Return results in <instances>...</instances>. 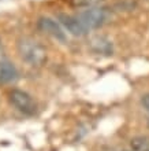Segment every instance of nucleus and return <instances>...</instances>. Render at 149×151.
<instances>
[{"mask_svg":"<svg viewBox=\"0 0 149 151\" xmlns=\"http://www.w3.org/2000/svg\"><path fill=\"white\" fill-rule=\"evenodd\" d=\"M16 51L21 59L33 68L43 66L48 59V52L38 40L30 36H22L16 40Z\"/></svg>","mask_w":149,"mask_h":151,"instance_id":"nucleus-1","label":"nucleus"},{"mask_svg":"<svg viewBox=\"0 0 149 151\" xmlns=\"http://www.w3.org/2000/svg\"><path fill=\"white\" fill-rule=\"evenodd\" d=\"M78 19L82 22V25L86 28V30H92V29H98L100 26L107 22L110 12L104 6H90V7H85L82 11L79 12Z\"/></svg>","mask_w":149,"mask_h":151,"instance_id":"nucleus-2","label":"nucleus"},{"mask_svg":"<svg viewBox=\"0 0 149 151\" xmlns=\"http://www.w3.org/2000/svg\"><path fill=\"white\" fill-rule=\"evenodd\" d=\"M8 100L18 111L25 115H34L37 111V103L33 96L22 89H12L8 93Z\"/></svg>","mask_w":149,"mask_h":151,"instance_id":"nucleus-3","label":"nucleus"},{"mask_svg":"<svg viewBox=\"0 0 149 151\" xmlns=\"http://www.w3.org/2000/svg\"><path fill=\"white\" fill-rule=\"evenodd\" d=\"M37 28L47 36H51L52 39L58 40L60 43H66L67 41V35L64 32L63 26L56 22L55 19H52L49 17H41L37 21Z\"/></svg>","mask_w":149,"mask_h":151,"instance_id":"nucleus-4","label":"nucleus"},{"mask_svg":"<svg viewBox=\"0 0 149 151\" xmlns=\"http://www.w3.org/2000/svg\"><path fill=\"white\" fill-rule=\"evenodd\" d=\"M58 21L63 26L64 30L73 35V36H85L88 33L86 28L82 25V22L78 19L77 15H70V14H59L58 15Z\"/></svg>","mask_w":149,"mask_h":151,"instance_id":"nucleus-5","label":"nucleus"},{"mask_svg":"<svg viewBox=\"0 0 149 151\" xmlns=\"http://www.w3.org/2000/svg\"><path fill=\"white\" fill-rule=\"evenodd\" d=\"M19 77L15 65L7 59H0V84H12Z\"/></svg>","mask_w":149,"mask_h":151,"instance_id":"nucleus-6","label":"nucleus"},{"mask_svg":"<svg viewBox=\"0 0 149 151\" xmlns=\"http://www.w3.org/2000/svg\"><path fill=\"white\" fill-rule=\"evenodd\" d=\"M90 50L98 55H112L114 48H112V43L107 39L106 36H93L89 41Z\"/></svg>","mask_w":149,"mask_h":151,"instance_id":"nucleus-7","label":"nucleus"},{"mask_svg":"<svg viewBox=\"0 0 149 151\" xmlns=\"http://www.w3.org/2000/svg\"><path fill=\"white\" fill-rule=\"evenodd\" d=\"M130 147L133 151H149V135L134 136L130 140Z\"/></svg>","mask_w":149,"mask_h":151,"instance_id":"nucleus-8","label":"nucleus"},{"mask_svg":"<svg viewBox=\"0 0 149 151\" xmlns=\"http://www.w3.org/2000/svg\"><path fill=\"white\" fill-rule=\"evenodd\" d=\"M141 104H142V107L149 113V93H146V95H144L141 98Z\"/></svg>","mask_w":149,"mask_h":151,"instance_id":"nucleus-9","label":"nucleus"},{"mask_svg":"<svg viewBox=\"0 0 149 151\" xmlns=\"http://www.w3.org/2000/svg\"><path fill=\"white\" fill-rule=\"evenodd\" d=\"M1 52H3V45H1V40H0V55H1Z\"/></svg>","mask_w":149,"mask_h":151,"instance_id":"nucleus-10","label":"nucleus"}]
</instances>
